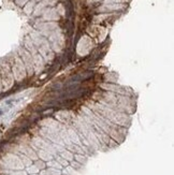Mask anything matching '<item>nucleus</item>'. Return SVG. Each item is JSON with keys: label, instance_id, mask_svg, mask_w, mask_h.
<instances>
[{"label": "nucleus", "instance_id": "nucleus-1", "mask_svg": "<svg viewBox=\"0 0 174 175\" xmlns=\"http://www.w3.org/2000/svg\"><path fill=\"white\" fill-rule=\"evenodd\" d=\"M94 98V101L101 103L104 106H108L117 112L126 113L128 115H131L135 111V100L133 99V97L100 90L95 93Z\"/></svg>", "mask_w": 174, "mask_h": 175}, {"label": "nucleus", "instance_id": "nucleus-2", "mask_svg": "<svg viewBox=\"0 0 174 175\" xmlns=\"http://www.w3.org/2000/svg\"><path fill=\"white\" fill-rule=\"evenodd\" d=\"M88 109L92 112L94 114L102 117L107 118L108 120H110L111 123L115 125H118L121 127H129L131 123L130 115L126 113H121V112H117L115 110H112L108 106H104L101 103L97 102V101L92 100L91 102L88 104Z\"/></svg>", "mask_w": 174, "mask_h": 175}, {"label": "nucleus", "instance_id": "nucleus-3", "mask_svg": "<svg viewBox=\"0 0 174 175\" xmlns=\"http://www.w3.org/2000/svg\"><path fill=\"white\" fill-rule=\"evenodd\" d=\"M0 78H1L2 93L10 90L15 83L10 65L8 61H4V60H0Z\"/></svg>", "mask_w": 174, "mask_h": 175}, {"label": "nucleus", "instance_id": "nucleus-4", "mask_svg": "<svg viewBox=\"0 0 174 175\" xmlns=\"http://www.w3.org/2000/svg\"><path fill=\"white\" fill-rule=\"evenodd\" d=\"M9 65L11 67V71H12V74L15 82L21 83L23 80H25V77L27 76V72L21 57L15 56V58H13V60H11L9 62Z\"/></svg>", "mask_w": 174, "mask_h": 175}, {"label": "nucleus", "instance_id": "nucleus-5", "mask_svg": "<svg viewBox=\"0 0 174 175\" xmlns=\"http://www.w3.org/2000/svg\"><path fill=\"white\" fill-rule=\"evenodd\" d=\"M99 87L101 88V90L110 91V93L117 94V95L128 96V97H134V94H133L132 89L123 86V85L116 84V83H109V82L102 83V84L99 85Z\"/></svg>", "mask_w": 174, "mask_h": 175}, {"label": "nucleus", "instance_id": "nucleus-6", "mask_svg": "<svg viewBox=\"0 0 174 175\" xmlns=\"http://www.w3.org/2000/svg\"><path fill=\"white\" fill-rule=\"evenodd\" d=\"M56 120H58L62 124H68L71 125V123L73 122V119L75 117H73V113L72 111H69V110H60L57 113L55 114Z\"/></svg>", "mask_w": 174, "mask_h": 175}, {"label": "nucleus", "instance_id": "nucleus-7", "mask_svg": "<svg viewBox=\"0 0 174 175\" xmlns=\"http://www.w3.org/2000/svg\"><path fill=\"white\" fill-rule=\"evenodd\" d=\"M21 59L23 60V62H24V66H25V69H26V72H27V75L31 76L33 74V71H35V69H33V61H32V58H31V56L29 55L28 53H27L26 51L23 50V52L21 53Z\"/></svg>", "mask_w": 174, "mask_h": 175}, {"label": "nucleus", "instance_id": "nucleus-8", "mask_svg": "<svg viewBox=\"0 0 174 175\" xmlns=\"http://www.w3.org/2000/svg\"><path fill=\"white\" fill-rule=\"evenodd\" d=\"M58 160H59V162L62 163V165H68V162L67 161H65V159H62V158H58Z\"/></svg>", "mask_w": 174, "mask_h": 175}, {"label": "nucleus", "instance_id": "nucleus-9", "mask_svg": "<svg viewBox=\"0 0 174 175\" xmlns=\"http://www.w3.org/2000/svg\"><path fill=\"white\" fill-rule=\"evenodd\" d=\"M2 93V85H1V78H0V94Z\"/></svg>", "mask_w": 174, "mask_h": 175}, {"label": "nucleus", "instance_id": "nucleus-10", "mask_svg": "<svg viewBox=\"0 0 174 175\" xmlns=\"http://www.w3.org/2000/svg\"><path fill=\"white\" fill-rule=\"evenodd\" d=\"M40 163H41V168H43V167H44V163H43V162H40ZM37 165H38V167H40L39 163H37Z\"/></svg>", "mask_w": 174, "mask_h": 175}, {"label": "nucleus", "instance_id": "nucleus-11", "mask_svg": "<svg viewBox=\"0 0 174 175\" xmlns=\"http://www.w3.org/2000/svg\"><path fill=\"white\" fill-rule=\"evenodd\" d=\"M2 114H3V112H2V110H0V116H1Z\"/></svg>", "mask_w": 174, "mask_h": 175}]
</instances>
